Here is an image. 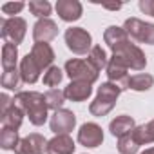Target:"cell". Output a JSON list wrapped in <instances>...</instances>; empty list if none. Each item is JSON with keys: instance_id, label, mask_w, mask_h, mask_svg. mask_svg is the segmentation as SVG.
<instances>
[{"instance_id": "52a82bcc", "label": "cell", "mask_w": 154, "mask_h": 154, "mask_svg": "<svg viewBox=\"0 0 154 154\" xmlns=\"http://www.w3.org/2000/svg\"><path fill=\"white\" fill-rule=\"evenodd\" d=\"M114 56H118L129 69H134V71H141V69H145V65H147V56L143 54V51L138 47V45H134V44H125L122 49H118L116 53H112Z\"/></svg>"}, {"instance_id": "d4e9b609", "label": "cell", "mask_w": 154, "mask_h": 154, "mask_svg": "<svg viewBox=\"0 0 154 154\" xmlns=\"http://www.w3.org/2000/svg\"><path fill=\"white\" fill-rule=\"evenodd\" d=\"M20 138H18V131H13V129H2L0 132V147L4 150H15L17 145H18Z\"/></svg>"}, {"instance_id": "277c9868", "label": "cell", "mask_w": 154, "mask_h": 154, "mask_svg": "<svg viewBox=\"0 0 154 154\" xmlns=\"http://www.w3.org/2000/svg\"><path fill=\"white\" fill-rule=\"evenodd\" d=\"M65 44L74 54H89L93 49V38L84 27H69L65 31Z\"/></svg>"}, {"instance_id": "7a4b0ae2", "label": "cell", "mask_w": 154, "mask_h": 154, "mask_svg": "<svg viewBox=\"0 0 154 154\" xmlns=\"http://www.w3.org/2000/svg\"><path fill=\"white\" fill-rule=\"evenodd\" d=\"M120 94H122V89H120L118 85H114V84H111V82L102 84V85L98 87L96 98H94V100L91 102V105H89V112H91L93 116H98V118L109 114V112L112 111V107L116 105V100H118Z\"/></svg>"}, {"instance_id": "6da1fadb", "label": "cell", "mask_w": 154, "mask_h": 154, "mask_svg": "<svg viewBox=\"0 0 154 154\" xmlns=\"http://www.w3.org/2000/svg\"><path fill=\"white\" fill-rule=\"evenodd\" d=\"M13 103L17 107H20L26 116L29 118V122L36 127L44 125L47 122V102H45V94L36 93V91H20L15 94Z\"/></svg>"}, {"instance_id": "7402d4cb", "label": "cell", "mask_w": 154, "mask_h": 154, "mask_svg": "<svg viewBox=\"0 0 154 154\" xmlns=\"http://www.w3.org/2000/svg\"><path fill=\"white\" fill-rule=\"evenodd\" d=\"M0 84H2L4 89L15 91L22 85V76H20V69H8L2 72V78H0Z\"/></svg>"}, {"instance_id": "ba28073f", "label": "cell", "mask_w": 154, "mask_h": 154, "mask_svg": "<svg viewBox=\"0 0 154 154\" xmlns=\"http://www.w3.org/2000/svg\"><path fill=\"white\" fill-rule=\"evenodd\" d=\"M127 65L118 58V56H111L109 60V65H107V76H109V82L118 85L122 91L129 89V80H131V76L127 74Z\"/></svg>"}, {"instance_id": "44dd1931", "label": "cell", "mask_w": 154, "mask_h": 154, "mask_svg": "<svg viewBox=\"0 0 154 154\" xmlns=\"http://www.w3.org/2000/svg\"><path fill=\"white\" fill-rule=\"evenodd\" d=\"M17 62H18V49L15 44L11 42H4L2 45V69H17Z\"/></svg>"}, {"instance_id": "cb8c5ba5", "label": "cell", "mask_w": 154, "mask_h": 154, "mask_svg": "<svg viewBox=\"0 0 154 154\" xmlns=\"http://www.w3.org/2000/svg\"><path fill=\"white\" fill-rule=\"evenodd\" d=\"M152 85H154V78L147 72L134 74L129 80V89H132V91H149Z\"/></svg>"}, {"instance_id": "4dcf8cb0", "label": "cell", "mask_w": 154, "mask_h": 154, "mask_svg": "<svg viewBox=\"0 0 154 154\" xmlns=\"http://www.w3.org/2000/svg\"><path fill=\"white\" fill-rule=\"evenodd\" d=\"M140 9L145 13V15H150L154 17V0H140Z\"/></svg>"}, {"instance_id": "5bb4252c", "label": "cell", "mask_w": 154, "mask_h": 154, "mask_svg": "<svg viewBox=\"0 0 154 154\" xmlns=\"http://www.w3.org/2000/svg\"><path fill=\"white\" fill-rule=\"evenodd\" d=\"M29 54L33 56V60L38 63V67H40L42 71H47V69L53 65L54 51H53V47H51L49 44H45V42H36V44L33 45V49H31Z\"/></svg>"}, {"instance_id": "9a60e30c", "label": "cell", "mask_w": 154, "mask_h": 154, "mask_svg": "<svg viewBox=\"0 0 154 154\" xmlns=\"http://www.w3.org/2000/svg\"><path fill=\"white\" fill-rule=\"evenodd\" d=\"M103 40H105V44L109 45V49L112 53H116L118 49H122L125 44L131 42L127 31L123 27H118V26H109L103 33Z\"/></svg>"}, {"instance_id": "3957f363", "label": "cell", "mask_w": 154, "mask_h": 154, "mask_svg": "<svg viewBox=\"0 0 154 154\" xmlns=\"http://www.w3.org/2000/svg\"><path fill=\"white\" fill-rule=\"evenodd\" d=\"M65 72L71 78V82H85V84H94L98 80V71L87 62V60H78L72 58L65 62Z\"/></svg>"}, {"instance_id": "2e32d148", "label": "cell", "mask_w": 154, "mask_h": 154, "mask_svg": "<svg viewBox=\"0 0 154 154\" xmlns=\"http://www.w3.org/2000/svg\"><path fill=\"white\" fill-rule=\"evenodd\" d=\"M40 74H42V69L33 60V56L27 53L20 60V76H22V82L24 84H35V82H38Z\"/></svg>"}, {"instance_id": "d6986e66", "label": "cell", "mask_w": 154, "mask_h": 154, "mask_svg": "<svg viewBox=\"0 0 154 154\" xmlns=\"http://www.w3.org/2000/svg\"><path fill=\"white\" fill-rule=\"evenodd\" d=\"M24 116H26V112H24L20 107H17V105L13 103L6 112L0 114L2 129H13V131H18L20 125H22V122H24Z\"/></svg>"}, {"instance_id": "ffe728a7", "label": "cell", "mask_w": 154, "mask_h": 154, "mask_svg": "<svg viewBox=\"0 0 154 154\" xmlns=\"http://www.w3.org/2000/svg\"><path fill=\"white\" fill-rule=\"evenodd\" d=\"M134 129H136V123H134V120H132L131 116H127V114L116 116V118L111 122V125H109L111 134H112V136H118V138H122V136H125V134H131Z\"/></svg>"}, {"instance_id": "7c38bea8", "label": "cell", "mask_w": 154, "mask_h": 154, "mask_svg": "<svg viewBox=\"0 0 154 154\" xmlns=\"http://www.w3.org/2000/svg\"><path fill=\"white\" fill-rule=\"evenodd\" d=\"M82 4L78 0H58L56 2V13L63 22H76L82 17Z\"/></svg>"}, {"instance_id": "8fae6325", "label": "cell", "mask_w": 154, "mask_h": 154, "mask_svg": "<svg viewBox=\"0 0 154 154\" xmlns=\"http://www.w3.org/2000/svg\"><path fill=\"white\" fill-rule=\"evenodd\" d=\"M103 141V131L100 125L89 122V123H84L78 131V143L84 145V147H89V149H94L98 145H102Z\"/></svg>"}, {"instance_id": "30bf717a", "label": "cell", "mask_w": 154, "mask_h": 154, "mask_svg": "<svg viewBox=\"0 0 154 154\" xmlns=\"http://www.w3.org/2000/svg\"><path fill=\"white\" fill-rule=\"evenodd\" d=\"M47 140L42 134H29L26 138H22L15 149V154H44L47 152Z\"/></svg>"}, {"instance_id": "4fadbf2b", "label": "cell", "mask_w": 154, "mask_h": 154, "mask_svg": "<svg viewBox=\"0 0 154 154\" xmlns=\"http://www.w3.org/2000/svg\"><path fill=\"white\" fill-rule=\"evenodd\" d=\"M58 35V26L51 18H40L33 26V38L35 42H51Z\"/></svg>"}, {"instance_id": "5b68a950", "label": "cell", "mask_w": 154, "mask_h": 154, "mask_svg": "<svg viewBox=\"0 0 154 154\" xmlns=\"http://www.w3.org/2000/svg\"><path fill=\"white\" fill-rule=\"evenodd\" d=\"M26 31H27V24L20 17L2 18V22H0V35H2L4 42H11V44L18 45V44H22Z\"/></svg>"}, {"instance_id": "f546056e", "label": "cell", "mask_w": 154, "mask_h": 154, "mask_svg": "<svg viewBox=\"0 0 154 154\" xmlns=\"http://www.w3.org/2000/svg\"><path fill=\"white\" fill-rule=\"evenodd\" d=\"M26 8L24 2H8V4H2V13L4 15H18L22 9Z\"/></svg>"}, {"instance_id": "836d02e7", "label": "cell", "mask_w": 154, "mask_h": 154, "mask_svg": "<svg viewBox=\"0 0 154 154\" xmlns=\"http://www.w3.org/2000/svg\"><path fill=\"white\" fill-rule=\"evenodd\" d=\"M147 125V129H149V134H150V138H152V141H154V120H150L149 123H145Z\"/></svg>"}, {"instance_id": "484cf974", "label": "cell", "mask_w": 154, "mask_h": 154, "mask_svg": "<svg viewBox=\"0 0 154 154\" xmlns=\"http://www.w3.org/2000/svg\"><path fill=\"white\" fill-rule=\"evenodd\" d=\"M65 93L60 91V89H51L45 93V102H47V107L53 109V111H60L63 109V103H65Z\"/></svg>"}, {"instance_id": "8992f818", "label": "cell", "mask_w": 154, "mask_h": 154, "mask_svg": "<svg viewBox=\"0 0 154 154\" xmlns=\"http://www.w3.org/2000/svg\"><path fill=\"white\" fill-rule=\"evenodd\" d=\"M123 29L136 42L154 45V24L143 22L140 18H127L125 24H123Z\"/></svg>"}, {"instance_id": "1f68e13d", "label": "cell", "mask_w": 154, "mask_h": 154, "mask_svg": "<svg viewBox=\"0 0 154 154\" xmlns=\"http://www.w3.org/2000/svg\"><path fill=\"white\" fill-rule=\"evenodd\" d=\"M0 100H2V102H0V114H2V112H6L13 105V100H9L8 94H2V96H0Z\"/></svg>"}, {"instance_id": "ac0fdd59", "label": "cell", "mask_w": 154, "mask_h": 154, "mask_svg": "<svg viewBox=\"0 0 154 154\" xmlns=\"http://www.w3.org/2000/svg\"><path fill=\"white\" fill-rule=\"evenodd\" d=\"M65 98L71 100V102H85L91 93H93V87L91 84H85V82H71L65 89Z\"/></svg>"}, {"instance_id": "e0dca14e", "label": "cell", "mask_w": 154, "mask_h": 154, "mask_svg": "<svg viewBox=\"0 0 154 154\" xmlns=\"http://www.w3.org/2000/svg\"><path fill=\"white\" fill-rule=\"evenodd\" d=\"M74 147L76 145L69 134H56L47 143V154H72Z\"/></svg>"}, {"instance_id": "f1b7e54d", "label": "cell", "mask_w": 154, "mask_h": 154, "mask_svg": "<svg viewBox=\"0 0 154 154\" xmlns=\"http://www.w3.org/2000/svg\"><path fill=\"white\" fill-rule=\"evenodd\" d=\"M62 78H63V71H62L60 67H56V65H51V67L44 72V85L54 89V87L62 82Z\"/></svg>"}, {"instance_id": "e575fe53", "label": "cell", "mask_w": 154, "mask_h": 154, "mask_svg": "<svg viewBox=\"0 0 154 154\" xmlns=\"http://www.w3.org/2000/svg\"><path fill=\"white\" fill-rule=\"evenodd\" d=\"M141 154H154V147H150V149H145Z\"/></svg>"}, {"instance_id": "d6a6232c", "label": "cell", "mask_w": 154, "mask_h": 154, "mask_svg": "<svg viewBox=\"0 0 154 154\" xmlns=\"http://www.w3.org/2000/svg\"><path fill=\"white\" fill-rule=\"evenodd\" d=\"M102 8L111 9V11H118V9H122V4H102Z\"/></svg>"}, {"instance_id": "83f0119b", "label": "cell", "mask_w": 154, "mask_h": 154, "mask_svg": "<svg viewBox=\"0 0 154 154\" xmlns=\"http://www.w3.org/2000/svg\"><path fill=\"white\" fill-rule=\"evenodd\" d=\"M138 149H140V145L136 143L132 132L118 138V150H120V154H136Z\"/></svg>"}, {"instance_id": "4316f807", "label": "cell", "mask_w": 154, "mask_h": 154, "mask_svg": "<svg viewBox=\"0 0 154 154\" xmlns=\"http://www.w3.org/2000/svg\"><path fill=\"white\" fill-rule=\"evenodd\" d=\"M27 8L35 17H38V20L40 18H49V15H51V4L47 0H31L27 4Z\"/></svg>"}, {"instance_id": "9c48e42d", "label": "cell", "mask_w": 154, "mask_h": 154, "mask_svg": "<svg viewBox=\"0 0 154 154\" xmlns=\"http://www.w3.org/2000/svg\"><path fill=\"white\" fill-rule=\"evenodd\" d=\"M49 125L54 134H69L76 125V116L72 111L60 109V111H54V114L49 120Z\"/></svg>"}, {"instance_id": "603a6c76", "label": "cell", "mask_w": 154, "mask_h": 154, "mask_svg": "<svg viewBox=\"0 0 154 154\" xmlns=\"http://www.w3.org/2000/svg\"><path fill=\"white\" fill-rule=\"evenodd\" d=\"M87 62L100 72L103 67H107L109 65V58H107V54H105V51L102 49V45H94L93 49H91V53L87 54Z\"/></svg>"}]
</instances>
